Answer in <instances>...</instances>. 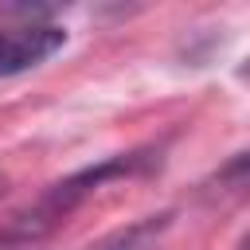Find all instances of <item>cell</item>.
<instances>
[{"label":"cell","mask_w":250,"mask_h":250,"mask_svg":"<svg viewBox=\"0 0 250 250\" xmlns=\"http://www.w3.org/2000/svg\"><path fill=\"white\" fill-rule=\"evenodd\" d=\"M66 31L55 23H23L0 31V74H23L39 62H47L55 51H62Z\"/></svg>","instance_id":"cell-2"},{"label":"cell","mask_w":250,"mask_h":250,"mask_svg":"<svg viewBox=\"0 0 250 250\" xmlns=\"http://www.w3.org/2000/svg\"><path fill=\"white\" fill-rule=\"evenodd\" d=\"M238 250H250V230L242 234V242H238Z\"/></svg>","instance_id":"cell-4"},{"label":"cell","mask_w":250,"mask_h":250,"mask_svg":"<svg viewBox=\"0 0 250 250\" xmlns=\"http://www.w3.org/2000/svg\"><path fill=\"white\" fill-rule=\"evenodd\" d=\"M160 156H152V148H141V152H121V156H109L102 164H90L59 184H51L12 227H8V238H35V234H47L59 219H66L90 191H98L105 180H117V176H137L145 168H152Z\"/></svg>","instance_id":"cell-1"},{"label":"cell","mask_w":250,"mask_h":250,"mask_svg":"<svg viewBox=\"0 0 250 250\" xmlns=\"http://www.w3.org/2000/svg\"><path fill=\"white\" fill-rule=\"evenodd\" d=\"M219 180L223 184H250V152H238L234 160H227L219 168Z\"/></svg>","instance_id":"cell-3"}]
</instances>
